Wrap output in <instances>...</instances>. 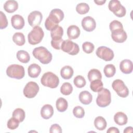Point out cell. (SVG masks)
<instances>
[{
	"instance_id": "obj_1",
	"label": "cell",
	"mask_w": 133,
	"mask_h": 133,
	"mask_svg": "<svg viewBox=\"0 0 133 133\" xmlns=\"http://www.w3.org/2000/svg\"><path fill=\"white\" fill-rule=\"evenodd\" d=\"M64 18V13L60 9H54L50 11L45 22V26L48 31H51L58 25Z\"/></svg>"
},
{
	"instance_id": "obj_2",
	"label": "cell",
	"mask_w": 133,
	"mask_h": 133,
	"mask_svg": "<svg viewBox=\"0 0 133 133\" xmlns=\"http://www.w3.org/2000/svg\"><path fill=\"white\" fill-rule=\"evenodd\" d=\"M32 54L36 59H38L40 61L41 63L44 64H47L50 63L52 58L51 52L43 46L35 48L32 51Z\"/></svg>"
},
{
	"instance_id": "obj_3",
	"label": "cell",
	"mask_w": 133,
	"mask_h": 133,
	"mask_svg": "<svg viewBox=\"0 0 133 133\" xmlns=\"http://www.w3.org/2000/svg\"><path fill=\"white\" fill-rule=\"evenodd\" d=\"M41 82L44 86L50 88H55L59 85V79L55 74L51 72H47L43 75L41 79Z\"/></svg>"
},
{
	"instance_id": "obj_4",
	"label": "cell",
	"mask_w": 133,
	"mask_h": 133,
	"mask_svg": "<svg viewBox=\"0 0 133 133\" xmlns=\"http://www.w3.org/2000/svg\"><path fill=\"white\" fill-rule=\"evenodd\" d=\"M44 36V33L43 29L39 26H34L28 34V42L31 45H36L42 41Z\"/></svg>"
},
{
	"instance_id": "obj_5",
	"label": "cell",
	"mask_w": 133,
	"mask_h": 133,
	"mask_svg": "<svg viewBox=\"0 0 133 133\" xmlns=\"http://www.w3.org/2000/svg\"><path fill=\"white\" fill-rule=\"evenodd\" d=\"M6 74L11 78L20 79L24 76L25 71L23 66L14 64L10 65L7 68Z\"/></svg>"
},
{
	"instance_id": "obj_6",
	"label": "cell",
	"mask_w": 133,
	"mask_h": 133,
	"mask_svg": "<svg viewBox=\"0 0 133 133\" xmlns=\"http://www.w3.org/2000/svg\"><path fill=\"white\" fill-rule=\"evenodd\" d=\"M111 102V95L109 90L107 88H102L98 92L96 99L97 104L101 108L108 106Z\"/></svg>"
},
{
	"instance_id": "obj_7",
	"label": "cell",
	"mask_w": 133,
	"mask_h": 133,
	"mask_svg": "<svg viewBox=\"0 0 133 133\" xmlns=\"http://www.w3.org/2000/svg\"><path fill=\"white\" fill-rule=\"evenodd\" d=\"M109 10L118 17H124L126 13V8L118 0H111L108 5Z\"/></svg>"
},
{
	"instance_id": "obj_8",
	"label": "cell",
	"mask_w": 133,
	"mask_h": 133,
	"mask_svg": "<svg viewBox=\"0 0 133 133\" xmlns=\"http://www.w3.org/2000/svg\"><path fill=\"white\" fill-rule=\"evenodd\" d=\"M112 86L118 96L126 98L128 96L129 90L122 80L119 79L114 80L112 83Z\"/></svg>"
},
{
	"instance_id": "obj_9",
	"label": "cell",
	"mask_w": 133,
	"mask_h": 133,
	"mask_svg": "<svg viewBox=\"0 0 133 133\" xmlns=\"http://www.w3.org/2000/svg\"><path fill=\"white\" fill-rule=\"evenodd\" d=\"M61 49L62 51L68 53L70 55H76L79 51L78 45L70 39H66L63 41Z\"/></svg>"
},
{
	"instance_id": "obj_10",
	"label": "cell",
	"mask_w": 133,
	"mask_h": 133,
	"mask_svg": "<svg viewBox=\"0 0 133 133\" xmlns=\"http://www.w3.org/2000/svg\"><path fill=\"white\" fill-rule=\"evenodd\" d=\"M39 86L34 82H29L25 86L23 89V94L28 98L35 97L39 91Z\"/></svg>"
},
{
	"instance_id": "obj_11",
	"label": "cell",
	"mask_w": 133,
	"mask_h": 133,
	"mask_svg": "<svg viewBox=\"0 0 133 133\" xmlns=\"http://www.w3.org/2000/svg\"><path fill=\"white\" fill-rule=\"evenodd\" d=\"M96 55L105 61H111L114 56L113 50L105 46L98 47L96 50Z\"/></svg>"
},
{
	"instance_id": "obj_12",
	"label": "cell",
	"mask_w": 133,
	"mask_h": 133,
	"mask_svg": "<svg viewBox=\"0 0 133 133\" xmlns=\"http://www.w3.org/2000/svg\"><path fill=\"white\" fill-rule=\"evenodd\" d=\"M43 19V15L42 13L37 10L33 11L31 12L28 16V21L29 25L32 27H34L36 26H38Z\"/></svg>"
},
{
	"instance_id": "obj_13",
	"label": "cell",
	"mask_w": 133,
	"mask_h": 133,
	"mask_svg": "<svg viewBox=\"0 0 133 133\" xmlns=\"http://www.w3.org/2000/svg\"><path fill=\"white\" fill-rule=\"evenodd\" d=\"M82 26L84 30L87 32H91L95 29L96 23L93 18L90 16H87L82 19Z\"/></svg>"
},
{
	"instance_id": "obj_14",
	"label": "cell",
	"mask_w": 133,
	"mask_h": 133,
	"mask_svg": "<svg viewBox=\"0 0 133 133\" xmlns=\"http://www.w3.org/2000/svg\"><path fill=\"white\" fill-rule=\"evenodd\" d=\"M11 23L14 29L20 30L24 27V20L21 15H15L11 18Z\"/></svg>"
},
{
	"instance_id": "obj_15",
	"label": "cell",
	"mask_w": 133,
	"mask_h": 133,
	"mask_svg": "<svg viewBox=\"0 0 133 133\" xmlns=\"http://www.w3.org/2000/svg\"><path fill=\"white\" fill-rule=\"evenodd\" d=\"M119 69L124 74H127L131 73L133 69L132 61L128 59H124L122 60L119 64Z\"/></svg>"
},
{
	"instance_id": "obj_16",
	"label": "cell",
	"mask_w": 133,
	"mask_h": 133,
	"mask_svg": "<svg viewBox=\"0 0 133 133\" xmlns=\"http://www.w3.org/2000/svg\"><path fill=\"white\" fill-rule=\"evenodd\" d=\"M111 37L112 39L118 43H124L127 38L126 32L124 30L112 32Z\"/></svg>"
},
{
	"instance_id": "obj_17",
	"label": "cell",
	"mask_w": 133,
	"mask_h": 133,
	"mask_svg": "<svg viewBox=\"0 0 133 133\" xmlns=\"http://www.w3.org/2000/svg\"><path fill=\"white\" fill-rule=\"evenodd\" d=\"M81 33L79 28L75 25H72L68 27L67 29V35L70 39L77 38Z\"/></svg>"
},
{
	"instance_id": "obj_18",
	"label": "cell",
	"mask_w": 133,
	"mask_h": 133,
	"mask_svg": "<svg viewBox=\"0 0 133 133\" xmlns=\"http://www.w3.org/2000/svg\"><path fill=\"white\" fill-rule=\"evenodd\" d=\"M54 114L53 107L50 104H45L43 105L41 110V116L44 119H49Z\"/></svg>"
},
{
	"instance_id": "obj_19",
	"label": "cell",
	"mask_w": 133,
	"mask_h": 133,
	"mask_svg": "<svg viewBox=\"0 0 133 133\" xmlns=\"http://www.w3.org/2000/svg\"><path fill=\"white\" fill-rule=\"evenodd\" d=\"M28 72L30 77L32 78H36L39 75L41 72V68L37 64L33 63L28 67Z\"/></svg>"
},
{
	"instance_id": "obj_20",
	"label": "cell",
	"mask_w": 133,
	"mask_h": 133,
	"mask_svg": "<svg viewBox=\"0 0 133 133\" xmlns=\"http://www.w3.org/2000/svg\"><path fill=\"white\" fill-rule=\"evenodd\" d=\"M63 34V28L59 25L50 31V36L53 41H58L62 39Z\"/></svg>"
},
{
	"instance_id": "obj_21",
	"label": "cell",
	"mask_w": 133,
	"mask_h": 133,
	"mask_svg": "<svg viewBox=\"0 0 133 133\" xmlns=\"http://www.w3.org/2000/svg\"><path fill=\"white\" fill-rule=\"evenodd\" d=\"M114 121L118 125L123 126L127 124L128 118L124 113L118 112L114 116Z\"/></svg>"
},
{
	"instance_id": "obj_22",
	"label": "cell",
	"mask_w": 133,
	"mask_h": 133,
	"mask_svg": "<svg viewBox=\"0 0 133 133\" xmlns=\"http://www.w3.org/2000/svg\"><path fill=\"white\" fill-rule=\"evenodd\" d=\"M79 100L80 102L84 104H89L92 101V96L89 91L84 90L80 92L79 95Z\"/></svg>"
},
{
	"instance_id": "obj_23",
	"label": "cell",
	"mask_w": 133,
	"mask_h": 133,
	"mask_svg": "<svg viewBox=\"0 0 133 133\" xmlns=\"http://www.w3.org/2000/svg\"><path fill=\"white\" fill-rule=\"evenodd\" d=\"M18 8V3L16 1L9 0L6 1L4 4L5 10L8 13L14 12Z\"/></svg>"
},
{
	"instance_id": "obj_24",
	"label": "cell",
	"mask_w": 133,
	"mask_h": 133,
	"mask_svg": "<svg viewBox=\"0 0 133 133\" xmlns=\"http://www.w3.org/2000/svg\"><path fill=\"white\" fill-rule=\"evenodd\" d=\"M74 71L72 68L69 65L63 66L60 70L61 76L64 79H69L73 75Z\"/></svg>"
},
{
	"instance_id": "obj_25",
	"label": "cell",
	"mask_w": 133,
	"mask_h": 133,
	"mask_svg": "<svg viewBox=\"0 0 133 133\" xmlns=\"http://www.w3.org/2000/svg\"><path fill=\"white\" fill-rule=\"evenodd\" d=\"M95 127L99 130H103L107 126V122L105 118L102 116L97 117L94 121Z\"/></svg>"
},
{
	"instance_id": "obj_26",
	"label": "cell",
	"mask_w": 133,
	"mask_h": 133,
	"mask_svg": "<svg viewBox=\"0 0 133 133\" xmlns=\"http://www.w3.org/2000/svg\"><path fill=\"white\" fill-rule=\"evenodd\" d=\"M56 108L59 112H63L65 111L68 107V103L64 98L60 97L56 101Z\"/></svg>"
},
{
	"instance_id": "obj_27",
	"label": "cell",
	"mask_w": 133,
	"mask_h": 133,
	"mask_svg": "<svg viewBox=\"0 0 133 133\" xmlns=\"http://www.w3.org/2000/svg\"><path fill=\"white\" fill-rule=\"evenodd\" d=\"M17 58L18 60L22 63H26L30 60V56L29 53L25 50H19L17 53Z\"/></svg>"
},
{
	"instance_id": "obj_28",
	"label": "cell",
	"mask_w": 133,
	"mask_h": 133,
	"mask_svg": "<svg viewBox=\"0 0 133 133\" xmlns=\"http://www.w3.org/2000/svg\"><path fill=\"white\" fill-rule=\"evenodd\" d=\"M13 42L18 46H22L25 44V39L24 35L21 32L15 33L12 36Z\"/></svg>"
},
{
	"instance_id": "obj_29",
	"label": "cell",
	"mask_w": 133,
	"mask_h": 133,
	"mask_svg": "<svg viewBox=\"0 0 133 133\" xmlns=\"http://www.w3.org/2000/svg\"><path fill=\"white\" fill-rule=\"evenodd\" d=\"M88 78L91 82L96 79H101L102 75L99 70L96 69L90 70L88 73Z\"/></svg>"
},
{
	"instance_id": "obj_30",
	"label": "cell",
	"mask_w": 133,
	"mask_h": 133,
	"mask_svg": "<svg viewBox=\"0 0 133 133\" xmlns=\"http://www.w3.org/2000/svg\"><path fill=\"white\" fill-rule=\"evenodd\" d=\"M103 84L101 79L94 80L90 82V87L94 92H99L103 88Z\"/></svg>"
},
{
	"instance_id": "obj_31",
	"label": "cell",
	"mask_w": 133,
	"mask_h": 133,
	"mask_svg": "<svg viewBox=\"0 0 133 133\" xmlns=\"http://www.w3.org/2000/svg\"><path fill=\"white\" fill-rule=\"evenodd\" d=\"M109 28L111 33L124 30L122 23L118 20H114L110 22Z\"/></svg>"
},
{
	"instance_id": "obj_32",
	"label": "cell",
	"mask_w": 133,
	"mask_h": 133,
	"mask_svg": "<svg viewBox=\"0 0 133 133\" xmlns=\"http://www.w3.org/2000/svg\"><path fill=\"white\" fill-rule=\"evenodd\" d=\"M103 72L106 77H111L114 75L116 72V69L113 64H108L104 66Z\"/></svg>"
},
{
	"instance_id": "obj_33",
	"label": "cell",
	"mask_w": 133,
	"mask_h": 133,
	"mask_svg": "<svg viewBox=\"0 0 133 133\" xmlns=\"http://www.w3.org/2000/svg\"><path fill=\"white\" fill-rule=\"evenodd\" d=\"M25 116V112L21 108H17L15 109L12 113V117L18 119L20 122H22L24 121Z\"/></svg>"
},
{
	"instance_id": "obj_34",
	"label": "cell",
	"mask_w": 133,
	"mask_h": 133,
	"mask_svg": "<svg viewBox=\"0 0 133 133\" xmlns=\"http://www.w3.org/2000/svg\"><path fill=\"white\" fill-rule=\"evenodd\" d=\"M73 91V87L72 85L68 83H64L60 87V92L63 95L68 96L70 95Z\"/></svg>"
},
{
	"instance_id": "obj_35",
	"label": "cell",
	"mask_w": 133,
	"mask_h": 133,
	"mask_svg": "<svg viewBox=\"0 0 133 133\" xmlns=\"http://www.w3.org/2000/svg\"><path fill=\"white\" fill-rule=\"evenodd\" d=\"M89 5L85 3L78 4L76 7V11L81 15H84L87 13L89 10Z\"/></svg>"
},
{
	"instance_id": "obj_36",
	"label": "cell",
	"mask_w": 133,
	"mask_h": 133,
	"mask_svg": "<svg viewBox=\"0 0 133 133\" xmlns=\"http://www.w3.org/2000/svg\"><path fill=\"white\" fill-rule=\"evenodd\" d=\"M73 83L76 87L79 88L84 87L86 83L85 78L81 75L76 76L74 79Z\"/></svg>"
},
{
	"instance_id": "obj_37",
	"label": "cell",
	"mask_w": 133,
	"mask_h": 133,
	"mask_svg": "<svg viewBox=\"0 0 133 133\" xmlns=\"http://www.w3.org/2000/svg\"><path fill=\"white\" fill-rule=\"evenodd\" d=\"M73 114L75 117L81 118L84 116L85 111L82 107L76 106L73 110Z\"/></svg>"
},
{
	"instance_id": "obj_38",
	"label": "cell",
	"mask_w": 133,
	"mask_h": 133,
	"mask_svg": "<svg viewBox=\"0 0 133 133\" xmlns=\"http://www.w3.org/2000/svg\"><path fill=\"white\" fill-rule=\"evenodd\" d=\"M19 123L20 122L18 119L14 117H12L8 121L7 126L9 129L14 130L16 129L19 126Z\"/></svg>"
},
{
	"instance_id": "obj_39",
	"label": "cell",
	"mask_w": 133,
	"mask_h": 133,
	"mask_svg": "<svg viewBox=\"0 0 133 133\" xmlns=\"http://www.w3.org/2000/svg\"><path fill=\"white\" fill-rule=\"evenodd\" d=\"M82 48L83 51L86 54H90L94 50L95 46L90 42H86L82 44Z\"/></svg>"
},
{
	"instance_id": "obj_40",
	"label": "cell",
	"mask_w": 133,
	"mask_h": 133,
	"mask_svg": "<svg viewBox=\"0 0 133 133\" xmlns=\"http://www.w3.org/2000/svg\"><path fill=\"white\" fill-rule=\"evenodd\" d=\"M1 14V21H0V29H3L6 28L8 25V21L6 15L3 12V11L0 12Z\"/></svg>"
},
{
	"instance_id": "obj_41",
	"label": "cell",
	"mask_w": 133,
	"mask_h": 133,
	"mask_svg": "<svg viewBox=\"0 0 133 133\" xmlns=\"http://www.w3.org/2000/svg\"><path fill=\"white\" fill-rule=\"evenodd\" d=\"M49 132L50 133H61L62 132V129L58 124H54L50 127Z\"/></svg>"
},
{
	"instance_id": "obj_42",
	"label": "cell",
	"mask_w": 133,
	"mask_h": 133,
	"mask_svg": "<svg viewBox=\"0 0 133 133\" xmlns=\"http://www.w3.org/2000/svg\"><path fill=\"white\" fill-rule=\"evenodd\" d=\"M63 40L62 39L58 40V41H53L51 39V45L52 47L57 50H59L61 49V46L62 43L63 42Z\"/></svg>"
},
{
	"instance_id": "obj_43",
	"label": "cell",
	"mask_w": 133,
	"mask_h": 133,
	"mask_svg": "<svg viewBox=\"0 0 133 133\" xmlns=\"http://www.w3.org/2000/svg\"><path fill=\"white\" fill-rule=\"evenodd\" d=\"M107 133H119V131L118 129L115 127H110L107 131Z\"/></svg>"
},
{
	"instance_id": "obj_44",
	"label": "cell",
	"mask_w": 133,
	"mask_h": 133,
	"mask_svg": "<svg viewBox=\"0 0 133 133\" xmlns=\"http://www.w3.org/2000/svg\"><path fill=\"white\" fill-rule=\"evenodd\" d=\"M131 132H132V127L130 126L126 127L124 130V133H128Z\"/></svg>"
},
{
	"instance_id": "obj_45",
	"label": "cell",
	"mask_w": 133,
	"mask_h": 133,
	"mask_svg": "<svg viewBox=\"0 0 133 133\" xmlns=\"http://www.w3.org/2000/svg\"><path fill=\"white\" fill-rule=\"evenodd\" d=\"M94 2L96 4H97V5H102L103 4H104L106 2V1L105 0H102V1H96V0H95Z\"/></svg>"
}]
</instances>
